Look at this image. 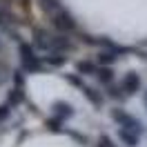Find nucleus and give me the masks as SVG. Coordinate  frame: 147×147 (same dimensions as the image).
I'll return each mask as SVG.
<instances>
[{"label": "nucleus", "instance_id": "obj_1", "mask_svg": "<svg viewBox=\"0 0 147 147\" xmlns=\"http://www.w3.org/2000/svg\"><path fill=\"white\" fill-rule=\"evenodd\" d=\"M34 42L36 47L45 49V51H69L71 49V40L67 38V34H49L45 29H34Z\"/></svg>", "mask_w": 147, "mask_h": 147}, {"label": "nucleus", "instance_id": "obj_2", "mask_svg": "<svg viewBox=\"0 0 147 147\" xmlns=\"http://www.w3.org/2000/svg\"><path fill=\"white\" fill-rule=\"evenodd\" d=\"M111 118L114 123L123 129H129V131H136L138 136H143L145 134V125H143V120L136 118V116H131L129 111H125L123 107H116V109H111Z\"/></svg>", "mask_w": 147, "mask_h": 147}, {"label": "nucleus", "instance_id": "obj_3", "mask_svg": "<svg viewBox=\"0 0 147 147\" xmlns=\"http://www.w3.org/2000/svg\"><path fill=\"white\" fill-rule=\"evenodd\" d=\"M18 51H20V63H22L25 71H29V74L42 71V60H40V56L36 54V49L29 45V42H20Z\"/></svg>", "mask_w": 147, "mask_h": 147}, {"label": "nucleus", "instance_id": "obj_4", "mask_svg": "<svg viewBox=\"0 0 147 147\" xmlns=\"http://www.w3.org/2000/svg\"><path fill=\"white\" fill-rule=\"evenodd\" d=\"M51 25H54L58 31H63V34H71V31H76V18H74L69 11L65 9V7H60V9H56L54 13H51Z\"/></svg>", "mask_w": 147, "mask_h": 147}, {"label": "nucleus", "instance_id": "obj_5", "mask_svg": "<svg viewBox=\"0 0 147 147\" xmlns=\"http://www.w3.org/2000/svg\"><path fill=\"white\" fill-rule=\"evenodd\" d=\"M140 87H143V80H140V76L136 71H127L125 74V78H123V83H120V89L125 96H134L136 92H140Z\"/></svg>", "mask_w": 147, "mask_h": 147}, {"label": "nucleus", "instance_id": "obj_6", "mask_svg": "<svg viewBox=\"0 0 147 147\" xmlns=\"http://www.w3.org/2000/svg\"><path fill=\"white\" fill-rule=\"evenodd\" d=\"M51 111H54V116L58 120H69L74 116V107L69 105V102H65V100H56L54 105H51Z\"/></svg>", "mask_w": 147, "mask_h": 147}, {"label": "nucleus", "instance_id": "obj_7", "mask_svg": "<svg viewBox=\"0 0 147 147\" xmlns=\"http://www.w3.org/2000/svg\"><path fill=\"white\" fill-rule=\"evenodd\" d=\"M78 89L83 92V96H85V98H87L89 102H92L94 107H102V96H100V92H96L94 87H89V85L85 83V80H80Z\"/></svg>", "mask_w": 147, "mask_h": 147}, {"label": "nucleus", "instance_id": "obj_8", "mask_svg": "<svg viewBox=\"0 0 147 147\" xmlns=\"http://www.w3.org/2000/svg\"><path fill=\"white\" fill-rule=\"evenodd\" d=\"M118 140L125 147H138L140 145V136L136 131H129V129H123V127H118Z\"/></svg>", "mask_w": 147, "mask_h": 147}, {"label": "nucleus", "instance_id": "obj_9", "mask_svg": "<svg viewBox=\"0 0 147 147\" xmlns=\"http://www.w3.org/2000/svg\"><path fill=\"white\" fill-rule=\"evenodd\" d=\"M40 60H42V65L47 63V65H51V67H60V65H65L69 58H67L63 51H49V54H47L45 58H40Z\"/></svg>", "mask_w": 147, "mask_h": 147}, {"label": "nucleus", "instance_id": "obj_10", "mask_svg": "<svg viewBox=\"0 0 147 147\" xmlns=\"http://www.w3.org/2000/svg\"><path fill=\"white\" fill-rule=\"evenodd\" d=\"M96 69H98V67H96L92 60H78V63H76V71H78V76H94Z\"/></svg>", "mask_w": 147, "mask_h": 147}, {"label": "nucleus", "instance_id": "obj_11", "mask_svg": "<svg viewBox=\"0 0 147 147\" xmlns=\"http://www.w3.org/2000/svg\"><path fill=\"white\" fill-rule=\"evenodd\" d=\"M94 76H96L102 85H109L111 80H114V69H111V67H102V65H100V67L96 69V74H94Z\"/></svg>", "mask_w": 147, "mask_h": 147}, {"label": "nucleus", "instance_id": "obj_12", "mask_svg": "<svg viewBox=\"0 0 147 147\" xmlns=\"http://www.w3.org/2000/svg\"><path fill=\"white\" fill-rule=\"evenodd\" d=\"M114 60H118V56L114 54V51H109V49H105V51H100V54H98V63H100L102 67H109Z\"/></svg>", "mask_w": 147, "mask_h": 147}, {"label": "nucleus", "instance_id": "obj_13", "mask_svg": "<svg viewBox=\"0 0 147 147\" xmlns=\"http://www.w3.org/2000/svg\"><path fill=\"white\" fill-rule=\"evenodd\" d=\"M40 5H42V9H45L49 16H51L56 9H60V7H63V5H60V0H40Z\"/></svg>", "mask_w": 147, "mask_h": 147}, {"label": "nucleus", "instance_id": "obj_14", "mask_svg": "<svg viewBox=\"0 0 147 147\" xmlns=\"http://www.w3.org/2000/svg\"><path fill=\"white\" fill-rule=\"evenodd\" d=\"M20 100H22V87H13V89L9 92V102H7V105L16 107Z\"/></svg>", "mask_w": 147, "mask_h": 147}, {"label": "nucleus", "instance_id": "obj_15", "mask_svg": "<svg viewBox=\"0 0 147 147\" xmlns=\"http://www.w3.org/2000/svg\"><path fill=\"white\" fill-rule=\"evenodd\" d=\"M109 96H111V98H118V100H123V98H125V94H123V89H120V87H109Z\"/></svg>", "mask_w": 147, "mask_h": 147}, {"label": "nucleus", "instance_id": "obj_16", "mask_svg": "<svg viewBox=\"0 0 147 147\" xmlns=\"http://www.w3.org/2000/svg\"><path fill=\"white\" fill-rule=\"evenodd\" d=\"M9 76H11V71H9V69H7L2 63H0V85L7 83V78H9Z\"/></svg>", "mask_w": 147, "mask_h": 147}, {"label": "nucleus", "instance_id": "obj_17", "mask_svg": "<svg viewBox=\"0 0 147 147\" xmlns=\"http://www.w3.org/2000/svg\"><path fill=\"white\" fill-rule=\"evenodd\" d=\"M98 147H114V143H111V138L107 136V134H102V136L98 138Z\"/></svg>", "mask_w": 147, "mask_h": 147}, {"label": "nucleus", "instance_id": "obj_18", "mask_svg": "<svg viewBox=\"0 0 147 147\" xmlns=\"http://www.w3.org/2000/svg\"><path fill=\"white\" fill-rule=\"evenodd\" d=\"M9 111H11V105H0V123L9 116Z\"/></svg>", "mask_w": 147, "mask_h": 147}, {"label": "nucleus", "instance_id": "obj_19", "mask_svg": "<svg viewBox=\"0 0 147 147\" xmlns=\"http://www.w3.org/2000/svg\"><path fill=\"white\" fill-rule=\"evenodd\" d=\"M143 105H145V109H147V92L143 94Z\"/></svg>", "mask_w": 147, "mask_h": 147}, {"label": "nucleus", "instance_id": "obj_20", "mask_svg": "<svg viewBox=\"0 0 147 147\" xmlns=\"http://www.w3.org/2000/svg\"><path fill=\"white\" fill-rule=\"evenodd\" d=\"M22 5H27V0H22Z\"/></svg>", "mask_w": 147, "mask_h": 147}]
</instances>
